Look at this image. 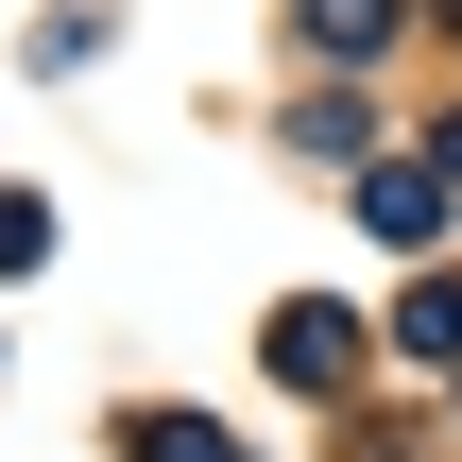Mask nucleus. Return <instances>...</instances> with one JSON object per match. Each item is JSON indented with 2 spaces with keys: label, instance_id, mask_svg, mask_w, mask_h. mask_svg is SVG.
Segmentation results:
<instances>
[{
  "label": "nucleus",
  "instance_id": "obj_3",
  "mask_svg": "<svg viewBox=\"0 0 462 462\" xmlns=\"http://www.w3.org/2000/svg\"><path fill=\"white\" fill-rule=\"evenodd\" d=\"M309 51H343V69L394 51V0H309Z\"/></svg>",
  "mask_w": 462,
  "mask_h": 462
},
{
  "label": "nucleus",
  "instance_id": "obj_4",
  "mask_svg": "<svg viewBox=\"0 0 462 462\" xmlns=\"http://www.w3.org/2000/svg\"><path fill=\"white\" fill-rule=\"evenodd\" d=\"M137 446H154V462H223V429H206V411H154Z\"/></svg>",
  "mask_w": 462,
  "mask_h": 462
},
{
  "label": "nucleus",
  "instance_id": "obj_1",
  "mask_svg": "<svg viewBox=\"0 0 462 462\" xmlns=\"http://www.w3.org/2000/svg\"><path fill=\"white\" fill-rule=\"evenodd\" d=\"M360 223H377V240H429V223H446V171H377Z\"/></svg>",
  "mask_w": 462,
  "mask_h": 462
},
{
  "label": "nucleus",
  "instance_id": "obj_2",
  "mask_svg": "<svg viewBox=\"0 0 462 462\" xmlns=\"http://www.w3.org/2000/svg\"><path fill=\"white\" fill-rule=\"evenodd\" d=\"M343 360H360V343H343V326H326V309H291V326H274V377H309V394H326V377H343Z\"/></svg>",
  "mask_w": 462,
  "mask_h": 462
},
{
  "label": "nucleus",
  "instance_id": "obj_5",
  "mask_svg": "<svg viewBox=\"0 0 462 462\" xmlns=\"http://www.w3.org/2000/svg\"><path fill=\"white\" fill-rule=\"evenodd\" d=\"M34 240H51V223H34V206H17V189H0V274H17V257H34Z\"/></svg>",
  "mask_w": 462,
  "mask_h": 462
}]
</instances>
